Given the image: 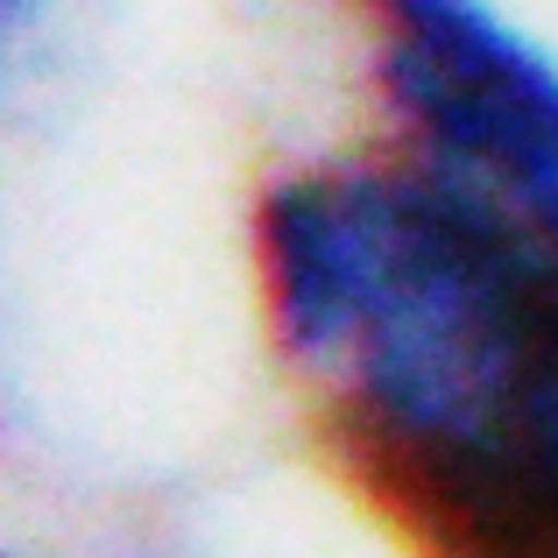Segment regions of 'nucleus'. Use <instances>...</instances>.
I'll use <instances>...</instances> for the list:
<instances>
[{"label":"nucleus","instance_id":"obj_2","mask_svg":"<svg viewBox=\"0 0 558 558\" xmlns=\"http://www.w3.org/2000/svg\"><path fill=\"white\" fill-rule=\"evenodd\" d=\"M78 0H0V121L28 113L64 78Z\"/></svg>","mask_w":558,"mask_h":558},{"label":"nucleus","instance_id":"obj_1","mask_svg":"<svg viewBox=\"0 0 558 558\" xmlns=\"http://www.w3.org/2000/svg\"><path fill=\"white\" fill-rule=\"evenodd\" d=\"M375 128L410 156L537 205L558 191V36L517 0H326Z\"/></svg>","mask_w":558,"mask_h":558},{"label":"nucleus","instance_id":"obj_3","mask_svg":"<svg viewBox=\"0 0 558 558\" xmlns=\"http://www.w3.org/2000/svg\"><path fill=\"white\" fill-rule=\"evenodd\" d=\"M8 558H43V551H8Z\"/></svg>","mask_w":558,"mask_h":558}]
</instances>
